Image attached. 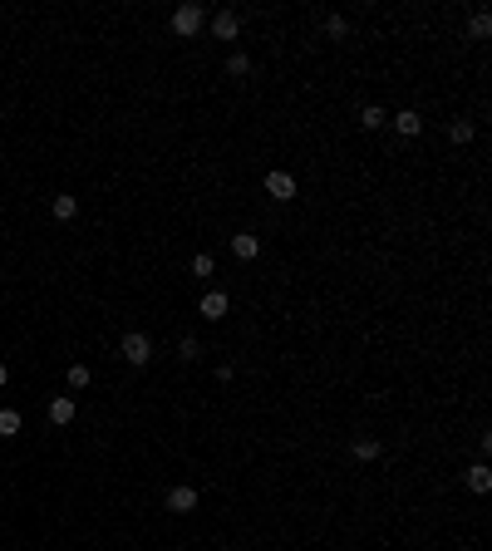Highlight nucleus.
I'll use <instances>...</instances> for the list:
<instances>
[{
  "label": "nucleus",
  "mask_w": 492,
  "mask_h": 551,
  "mask_svg": "<svg viewBox=\"0 0 492 551\" xmlns=\"http://www.w3.org/2000/svg\"><path fill=\"white\" fill-rule=\"evenodd\" d=\"M394 128H399L404 138H418V133H423V113H413V109L394 113Z\"/></svg>",
  "instance_id": "6"
},
{
  "label": "nucleus",
  "mask_w": 492,
  "mask_h": 551,
  "mask_svg": "<svg viewBox=\"0 0 492 551\" xmlns=\"http://www.w3.org/2000/svg\"><path fill=\"white\" fill-rule=\"evenodd\" d=\"M197 311H202V315H207V320H222V315H227V291H207V296H202V306H197Z\"/></svg>",
  "instance_id": "4"
},
{
  "label": "nucleus",
  "mask_w": 492,
  "mask_h": 551,
  "mask_svg": "<svg viewBox=\"0 0 492 551\" xmlns=\"http://www.w3.org/2000/svg\"><path fill=\"white\" fill-rule=\"evenodd\" d=\"M20 434V414L15 409H0V439H15Z\"/></svg>",
  "instance_id": "13"
},
{
  "label": "nucleus",
  "mask_w": 492,
  "mask_h": 551,
  "mask_svg": "<svg viewBox=\"0 0 492 551\" xmlns=\"http://www.w3.org/2000/svg\"><path fill=\"white\" fill-rule=\"evenodd\" d=\"M379 453H384V448H379V439H355V458H360V463H374Z\"/></svg>",
  "instance_id": "11"
},
{
  "label": "nucleus",
  "mask_w": 492,
  "mask_h": 551,
  "mask_svg": "<svg viewBox=\"0 0 492 551\" xmlns=\"http://www.w3.org/2000/svg\"><path fill=\"white\" fill-rule=\"evenodd\" d=\"M468 30H473V35H478V40H488V35H492V20H488V10H478V15H473V25H468Z\"/></svg>",
  "instance_id": "17"
},
{
  "label": "nucleus",
  "mask_w": 492,
  "mask_h": 551,
  "mask_svg": "<svg viewBox=\"0 0 492 551\" xmlns=\"http://www.w3.org/2000/svg\"><path fill=\"white\" fill-rule=\"evenodd\" d=\"M236 30H241V25H236V15H227V10H222V15H212V35H217V40H236Z\"/></svg>",
  "instance_id": "8"
},
{
  "label": "nucleus",
  "mask_w": 492,
  "mask_h": 551,
  "mask_svg": "<svg viewBox=\"0 0 492 551\" xmlns=\"http://www.w3.org/2000/svg\"><path fill=\"white\" fill-rule=\"evenodd\" d=\"M212 266H217V261H212L207 251H202V256H193V276H212Z\"/></svg>",
  "instance_id": "19"
},
{
  "label": "nucleus",
  "mask_w": 492,
  "mask_h": 551,
  "mask_svg": "<svg viewBox=\"0 0 492 551\" xmlns=\"http://www.w3.org/2000/svg\"><path fill=\"white\" fill-rule=\"evenodd\" d=\"M193 507H197L193 487H173V492H168V512H193Z\"/></svg>",
  "instance_id": "7"
},
{
  "label": "nucleus",
  "mask_w": 492,
  "mask_h": 551,
  "mask_svg": "<svg viewBox=\"0 0 492 551\" xmlns=\"http://www.w3.org/2000/svg\"><path fill=\"white\" fill-rule=\"evenodd\" d=\"M118 354H123V359H128V364H148V359H153V340H148V335H123V344H118Z\"/></svg>",
  "instance_id": "1"
},
{
  "label": "nucleus",
  "mask_w": 492,
  "mask_h": 551,
  "mask_svg": "<svg viewBox=\"0 0 492 551\" xmlns=\"http://www.w3.org/2000/svg\"><path fill=\"white\" fill-rule=\"evenodd\" d=\"M50 212H55L59 221H69L74 212H79V197H69V192H64V197H55V207H50Z\"/></svg>",
  "instance_id": "12"
},
{
  "label": "nucleus",
  "mask_w": 492,
  "mask_h": 551,
  "mask_svg": "<svg viewBox=\"0 0 492 551\" xmlns=\"http://www.w3.org/2000/svg\"><path fill=\"white\" fill-rule=\"evenodd\" d=\"M50 424H59V429H64V424H74V399H69V394L50 399Z\"/></svg>",
  "instance_id": "5"
},
{
  "label": "nucleus",
  "mask_w": 492,
  "mask_h": 551,
  "mask_svg": "<svg viewBox=\"0 0 492 551\" xmlns=\"http://www.w3.org/2000/svg\"><path fill=\"white\" fill-rule=\"evenodd\" d=\"M89 364H69V389H89Z\"/></svg>",
  "instance_id": "16"
},
{
  "label": "nucleus",
  "mask_w": 492,
  "mask_h": 551,
  "mask_svg": "<svg viewBox=\"0 0 492 551\" xmlns=\"http://www.w3.org/2000/svg\"><path fill=\"white\" fill-rule=\"evenodd\" d=\"M5 379H10V369H5V364H0V389H5Z\"/></svg>",
  "instance_id": "21"
},
{
  "label": "nucleus",
  "mask_w": 492,
  "mask_h": 551,
  "mask_svg": "<svg viewBox=\"0 0 492 551\" xmlns=\"http://www.w3.org/2000/svg\"><path fill=\"white\" fill-rule=\"evenodd\" d=\"M246 69H251V59H246V54H231V59H227V74H236V79H241Z\"/></svg>",
  "instance_id": "18"
},
{
  "label": "nucleus",
  "mask_w": 492,
  "mask_h": 551,
  "mask_svg": "<svg viewBox=\"0 0 492 551\" xmlns=\"http://www.w3.org/2000/svg\"><path fill=\"white\" fill-rule=\"evenodd\" d=\"M231 251H236V256H241V261H251V256H256V251H261V241H256V236H251V231H236V236H231Z\"/></svg>",
  "instance_id": "9"
},
{
  "label": "nucleus",
  "mask_w": 492,
  "mask_h": 551,
  "mask_svg": "<svg viewBox=\"0 0 492 551\" xmlns=\"http://www.w3.org/2000/svg\"><path fill=\"white\" fill-rule=\"evenodd\" d=\"M360 123H365V128H384L389 118H384V109H379V104H370V109H360Z\"/></svg>",
  "instance_id": "14"
},
{
  "label": "nucleus",
  "mask_w": 492,
  "mask_h": 551,
  "mask_svg": "<svg viewBox=\"0 0 492 551\" xmlns=\"http://www.w3.org/2000/svg\"><path fill=\"white\" fill-rule=\"evenodd\" d=\"M266 192H271L276 202H291L295 197V178L291 173H266Z\"/></svg>",
  "instance_id": "3"
},
{
  "label": "nucleus",
  "mask_w": 492,
  "mask_h": 551,
  "mask_svg": "<svg viewBox=\"0 0 492 551\" xmlns=\"http://www.w3.org/2000/svg\"><path fill=\"white\" fill-rule=\"evenodd\" d=\"M468 487H473V492H492V468H488V463L468 468Z\"/></svg>",
  "instance_id": "10"
},
{
  "label": "nucleus",
  "mask_w": 492,
  "mask_h": 551,
  "mask_svg": "<svg viewBox=\"0 0 492 551\" xmlns=\"http://www.w3.org/2000/svg\"><path fill=\"white\" fill-rule=\"evenodd\" d=\"M448 138H453V143H473V123H468V118L448 123Z\"/></svg>",
  "instance_id": "15"
},
{
  "label": "nucleus",
  "mask_w": 492,
  "mask_h": 551,
  "mask_svg": "<svg viewBox=\"0 0 492 551\" xmlns=\"http://www.w3.org/2000/svg\"><path fill=\"white\" fill-rule=\"evenodd\" d=\"M197 349H202V344H197V340H193V335H188V340H183V344H178V354H183V359H193V354H197Z\"/></svg>",
  "instance_id": "20"
},
{
  "label": "nucleus",
  "mask_w": 492,
  "mask_h": 551,
  "mask_svg": "<svg viewBox=\"0 0 492 551\" xmlns=\"http://www.w3.org/2000/svg\"><path fill=\"white\" fill-rule=\"evenodd\" d=\"M207 25V15L197 10V5H183V10H173V35H183V40H193L197 30Z\"/></svg>",
  "instance_id": "2"
}]
</instances>
